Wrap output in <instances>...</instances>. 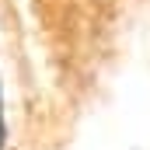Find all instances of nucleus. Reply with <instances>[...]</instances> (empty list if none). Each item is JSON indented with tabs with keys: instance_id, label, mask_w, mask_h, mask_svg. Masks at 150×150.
Returning a JSON list of instances; mask_svg holds the SVG:
<instances>
[{
	"instance_id": "nucleus-1",
	"label": "nucleus",
	"mask_w": 150,
	"mask_h": 150,
	"mask_svg": "<svg viewBox=\"0 0 150 150\" xmlns=\"http://www.w3.org/2000/svg\"><path fill=\"white\" fill-rule=\"evenodd\" d=\"M0 150H4V108H0Z\"/></svg>"
}]
</instances>
